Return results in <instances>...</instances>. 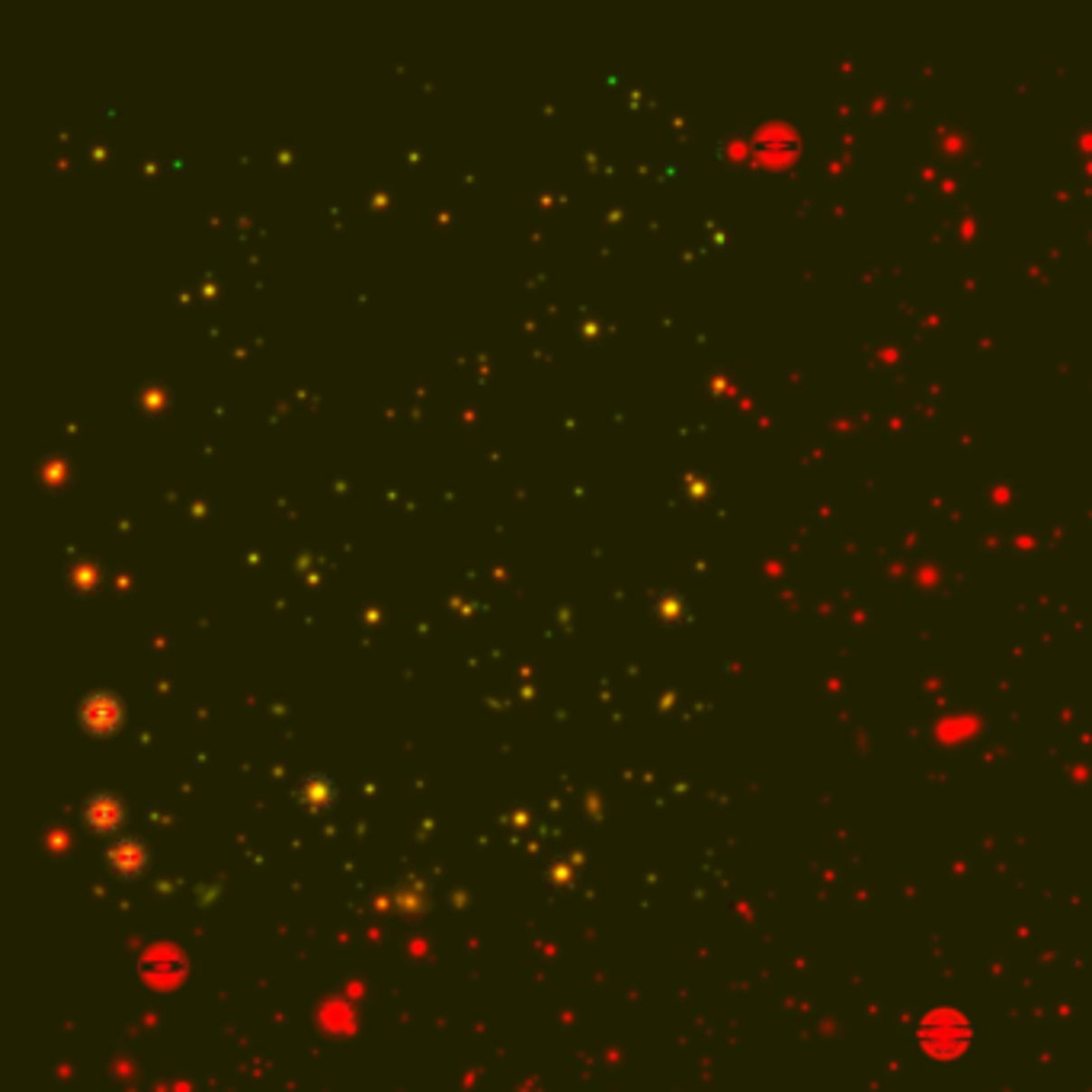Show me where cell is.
<instances>
[{
    "mask_svg": "<svg viewBox=\"0 0 1092 1092\" xmlns=\"http://www.w3.org/2000/svg\"><path fill=\"white\" fill-rule=\"evenodd\" d=\"M119 820H122V804L116 801V798L99 795L87 804V824H90L93 830H103V833L113 830V826H119Z\"/></svg>",
    "mask_w": 1092,
    "mask_h": 1092,
    "instance_id": "1",
    "label": "cell"
},
{
    "mask_svg": "<svg viewBox=\"0 0 1092 1092\" xmlns=\"http://www.w3.org/2000/svg\"><path fill=\"white\" fill-rule=\"evenodd\" d=\"M109 865L119 874H138L145 868V849L135 839H122L109 849Z\"/></svg>",
    "mask_w": 1092,
    "mask_h": 1092,
    "instance_id": "2",
    "label": "cell"
}]
</instances>
